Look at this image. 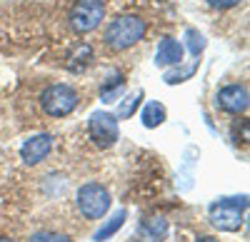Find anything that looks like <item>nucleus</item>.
I'll return each mask as SVG.
<instances>
[{
  "label": "nucleus",
  "mask_w": 250,
  "mask_h": 242,
  "mask_svg": "<svg viewBox=\"0 0 250 242\" xmlns=\"http://www.w3.org/2000/svg\"><path fill=\"white\" fill-rule=\"evenodd\" d=\"M125 220H128V210H118V212H113L105 223L100 225V230L93 235V240L95 242H105V240H110L123 225H125Z\"/></svg>",
  "instance_id": "f8f14e48"
},
{
  "label": "nucleus",
  "mask_w": 250,
  "mask_h": 242,
  "mask_svg": "<svg viewBox=\"0 0 250 242\" xmlns=\"http://www.w3.org/2000/svg\"><path fill=\"white\" fill-rule=\"evenodd\" d=\"M183 53H185V45L175 37H163L160 45H158V53H155V65L158 68H170V65H180L183 63Z\"/></svg>",
  "instance_id": "1a4fd4ad"
},
{
  "label": "nucleus",
  "mask_w": 250,
  "mask_h": 242,
  "mask_svg": "<svg viewBox=\"0 0 250 242\" xmlns=\"http://www.w3.org/2000/svg\"><path fill=\"white\" fill-rule=\"evenodd\" d=\"M140 120H143V125L148 128V130L160 128V125L165 123V120H168V110H165V105H163V103H158V100H150V103L143 108Z\"/></svg>",
  "instance_id": "9b49d317"
},
{
  "label": "nucleus",
  "mask_w": 250,
  "mask_h": 242,
  "mask_svg": "<svg viewBox=\"0 0 250 242\" xmlns=\"http://www.w3.org/2000/svg\"><path fill=\"white\" fill-rule=\"evenodd\" d=\"M185 43H188V50H190L193 57H198V55L205 50V37H203L195 28H188V30H185Z\"/></svg>",
  "instance_id": "dca6fc26"
},
{
  "label": "nucleus",
  "mask_w": 250,
  "mask_h": 242,
  "mask_svg": "<svg viewBox=\"0 0 250 242\" xmlns=\"http://www.w3.org/2000/svg\"><path fill=\"white\" fill-rule=\"evenodd\" d=\"M90 60H93V48L88 43H80L73 48V53L68 55V70L73 73H80V70H85L90 65Z\"/></svg>",
  "instance_id": "ddd939ff"
},
{
  "label": "nucleus",
  "mask_w": 250,
  "mask_h": 242,
  "mask_svg": "<svg viewBox=\"0 0 250 242\" xmlns=\"http://www.w3.org/2000/svg\"><path fill=\"white\" fill-rule=\"evenodd\" d=\"M198 242H220V240H215V237H200Z\"/></svg>",
  "instance_id": "aec40b11"
},
{
  "label": "nucleus",
  "mask_w": 250,
  "mask_h": 242,
  "mask_svg": "<svg viewBox=\"0 0 250 242\" xmlns=\"http://www.w3.org/2000/svg\"><path fill=\"white\" fill-rule=\"evenodd\" d=\"M140 100H143V90L140 93H133L130 97H125V100H120V108H118V120H125V117H130L138 108H140Z\"/></svg>",
  "instance_id": "2eb2a0df"
},
{
  "label": "nucleus",
  "mask_w": 250,
  "mask_h": 242,
  "mask_svg": "<svg viewBox=\"0 0 250 242\" xmlns=\"http://www.w3.org/2000/svg\"><path fill=\"white\" fill-rule=\"evenodd\" d=\"M123 90H125V80H123L120 73H115L113 77H108V83L100 85V97L105 100V103H115V100L123 95Z\"/></svg>",
  "instance_id": "4468645a"
},
{
  "label": "nucleus",
  "mask_w": 250,
  "mask_h": 242,
  "mask_svg": "<svg viewBox=\"0 0 250 242\" xmlns=\"http://www.w3.org/2000/svg\"><path fill=\"white\" fill-rule=\"evenodd\" d=\"M168 220L155 215V217H145L138 223V237L140 242H163L168 237Z\"/></svg>",
  "instance_id": "9d476101"
},
{
  "label": "nucleus",
  "mask_w": 250,
  "mask_h": 242,
  "mask_svg": "<svg viewBox=\"0 0 250 242\" xmlns=\"http://www.w3.org/2000/svg\"><path fill=\"white\" fill-rule=\"evenodd\" d=\"M50 150H53V137L50 135H33V137H28L23 145H20V160L28 165V168H33V165H40L43 160L50 155Z\"/></svg>",
  "instance_id": "6e6552de"
},
{
  "label": "nucleus",
  "mask_w": 250,
  "mask_h": 242,
  "mask_svg": "<svg viewBox=\"0 0 250 242\" xmlns=\"http://www.w3.org/2000/svg\"><path fill=\"white\" fill-rule=\"evenodd\" d=\"M195 73V65H188L185 70H168V73H165V83H168V85H175V83H185V80L188 77H190Z\"/></svg>",
  "instance_id": "f3484780"
},
{
  "label": "nucleus",
  "mask_w": 250,
  "mask_h": 242,
  "mask_svg": "<svg viewBox=\"0 0 250 242\" xmlns=\"http://www.w3.org/2000/svg\"><path fill=\"white\" fill-rule=\"evenodd\" d=\"M75 205L85 220H100V217L108 215V210L113 205V197L100 183H85V185L78 187Z\"/></svg>",
  "instance_id": "20e7f679"
},
{
  "label": "nucleus",
  "mask_w": 250,
  "mask_h": 242,
  "mask_svg": "<svg viewBox=\"0 0 250 242\" xmlns=\"http://www.w3.org/2000/svg\"><path fill=\"white\" fill-rule=\"evenodd\" d=\"M245 210H248V197H223L210 205L208 217L210 225L220 232H238L245 223Z\"/></svg>",
  "instance_id": "f03ea898"
},
{
  "label": "nucleus",
  "mask_w": 250,
  "mask_h": 242,
  "mask_svg": "<svg viewBox=\"0 0 250 242\" xmlns=\"http://www.w3.org/2000/svg\"><path fill=\"white\" fill-rule=\"evenodd\" d=\"M145 35V20L138 15H118L105 25V33H103V40L105 45L115 53L128 50L133 45H138Z\"/></svg>",
  "instance_id": "f257e3e1"
},
{
  "label": "nucleus",
  "mask_w": 250,
  "mask_h": 242,
  "mask_svg": "<svg viewBox=\"0 0 250 242\" xmlns=\"http://www.w3.org/2000/svg\"><path fill=\"white\" fill-rule=\"evenodd\" d=\"M210 8H218V10H230V8H235V5H240L243 0H205Z\"/></svg>",
  "instance_id": "6ab92c4d"
},
{
  "label": "nucleus",
  "mask_w": 250,
  "mask_h": 242,
  "mask_svg": "<svg viewBox=\"0 0 250 242\" xmlns=\"http://www.w3.org/2000/svg\"><path fill=\"white\" fill-rule=\"evenodd\" d=\"M103 18H105V3L103 0H75L73 8H70V28L78 33V35H88L93 33Z\"/></svg>",
  "instance_id": "39448f33"
},
{
  "label": "nucleus",
  "mask_w": 250,
  "mask_h": 242,
  "mask_svg": "<svg viewBox=\"0 0 250 242\" xmlns=\"http://www.w3.org/2000/svg\"><path fill=\"white\" fill-rule=\"evenodd\" d=\"M78 103H80V95L68 83L48 85L40 93V108H43V112L50 115V117H68L78 108Z\"/></svg>",
  "instance_id": "7ed1b4c3"
},
{
  "label": "nucleus",
  "mask_w": 250,
  "mask_h": 242,
  "mask_svg": "<svg viewBox=\"0 0 250 242\" xmlns=\"http://www.w3.org/2000/svg\"><path fill=\"white\" fill-rule=\"evenodd\" d=\"M0 242H15V240H10V237H0Z\"/></svg>",
  "instance_id": "412c9836"
},
{
  "label": "nucleus",
  "mask_w": 250,
  "mask_h": 242,
  "mask_svg": "<svg viewBox=\"0 0 250 242\" xmlns=\"http://www.w3.org/2000/svg\"><path fill=\"white\" fill-rule=\"evenodd\" d=\"M88 135H90V140H93L100 150L113 148V145L118 143V137H120L118 117H115L113 112H105V110L93 112L90 120H88Z\"/></svg>",
  "instance_id": "423d86ee"
},
{
  "label": "nucleus",
  "mask_w": 250,
  "mask_h": 242,
  "mask_svg": "<svg viewBox=\"0 0 250 242\" xmlns=\"http://www.w3.org/2000/svg\"><path fill=\"white\" fill-rule=\"evenodd\" d=\"M215 105L228 115H243L248 110V88L245 85H225L215 95Z\"/></svg>",
  "instance_id": "0eeeda50"
},
{
  "label": "nucleus",
  "mask_w": 250,
  "mask_h": 242,
  "mask_svg": "<svg viewBox=\"0 0 250 242\" xmlns=\"http://www.w3.org/2000/svg\"><path fill=\"white\" fill-rule=\"evenodd\" d=\"M30 242H73L70 237H65V235H58V232H35L33 237H30Z\"/></svg>",
  "instance_id": "a211bd4d"
}]
</instances>
